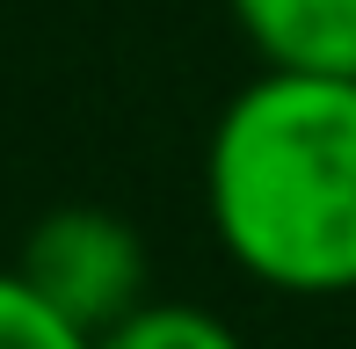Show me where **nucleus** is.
<instances>
[{"instance_id":"obj_1","label":"nucleus","mask_w":356,"mask_h":349,"mask_svg":"<svg viewBox=\"0 0 356 349\" xmlns=\"http://www.w3.org/2000/svg\"><path fill=\"white\" fill-rule=\"evenodd\" d=\"M218 255L284 298L356 291V81L254 73L204 138Z\"/></svg>"},{"instance_id":"obj_2","label":"nucleus","mask_w":356,"mask_h":349,"mask_svg":"<svg viewBox=\"0 0 356 349\" xmlns=\"http://www.w3.org/2000/svg\"><path fill=\"white\" fill-rule=\"evenodd\" d=\"M22 284L37 298H51L80 335H102V327L131 320L153 298V255H145V233L124 211L102 204H58L37 226L22 233Z\"/></svg>"},{"instance_id":"obj_3","label":"nucleus","mask_w":356,"mask_h":349,"mask_svg":"<svg viewBox=\"0 0 356 349\" xmlns=\"http://www.w3.org/2000/svg\"><path fill=\"white\" fill-rule=\"evenodd\" d=\"M225 8L269 73L356 81V0H225Z\"/></svg>"},{"instance_id":"obj_4","label":"nucleus","mask_w":356,"mask_h":349,"mask_svg":"<svg viewBox=\"0 0 356 349\" xmlns=\"http://www.w3.org/2000/svg\"><path fill=\"white\" fill-rule=\"evenodd\" d=\"M95 349H248L233 335V320H218L197 298H145L131 320L102 327Z\"/></svg>"},{"instance_id":"obj_5","label":"nucleus","mask_w":356,"mask_h":349,"mask_svg":"<svg viewBox=\"0 0 356 349\" xmlns=\"http://www.w3.org/2000/svg\"><path fill=\"white\" fill-rule=\"evenodd\" d=\"M0 349H95L51 298H37L22 284V269H0Z\"/></svg>"}]
</instances>
